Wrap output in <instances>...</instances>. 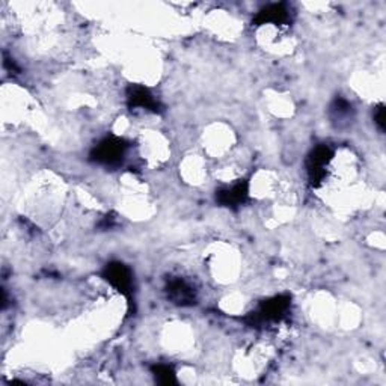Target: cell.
<instances>
[{
    "instance_id": "obj_8",
    "label": "cell",
    "mask_w": 386,
    "mask_h": 386,
    "mask_svg": "<svg viewBox=\"0 0 386 386\" xmlns=\"http://www.w3.org/2000/svg\"><path fill=\"white\" fill-rule=\"evenodd\" d=\"M168 294L171 299L178 305H192L195 303V293L193 288L184 283L183 279H174L168 285Z\"/></svg>"
},
{
    "instance_id": "obj_6",
    "label": "cell",
    "mask_w": 386,
    "mask_h": 386,
    "mask_svg": "<svg viewBox=\"0 0 386 386\" xmlns=\"http://www.w3.org/2000/svg\"><path fill=\"white\" fill-rule=\"evenodd\" d=\"M130 108H139L151 112H159V101L154 99L151 91L145 86H131L127 94Z\"/></svg>"
},
{
    "instance_id": "obj_4",
    "label": "cell",
    "mask_w": 386,
    "mask_h": 386,
    "mask_svg": "<svg viewBox=\"0 0 386 386\" xmlns=\"http://www.w3.org/2000/svg\"><path fill=\"white\" fill-rule=\"evenodd\" d=\"M332 159V151L330 148L326 145H320L312 150V153L308 157V162H306V169H308V175L314 184H319L326 172V166L329 165Z\"/></svg>"
},
{
    "instance_id": "obj_3",
    "label": "cell",
    "mask_w": 386,
    "mask_h": 386,
    "mask_svg": "<svg viewBox=\"0 0 386 386\" xmlns=\"http://www.w3.org/2000/svg\"><path fill=\"white\" fill-rule=\"evenodd\" d=\"M288 296H276L274 299H269L262 302L257 312H253V321L255 323H266V321H278L284 317L290 308Z\"/></svg>"
},
{
    "instance_id": "obj_1",
    "label": "cell",
    "mask_w": 386,
    "mask_h": 386,
    "mask_svg": "<svg viewBox=\"0 0 386 386\" xmlns=\"http://www.w3.org/2000/svg\"><path fill=\"white\" fill-rule=\"evenodd\" d=\"M127 146L128 145L126 144L124 139H119L117 136L106 137L94 148V151L91 153V160L108 166L119 165L122 159H124Z\"/></svg>"
},
{
    "instance_id": "obj_10",
    "label": "cell",
    "mask_w": 386,
    "mask_h": 386,
    "mask_svg": "<svg viewBox=\"0 0 386 386\" xmlns=\"http://www.w3.org/2000/svg\"><path fill=\"white\" fill-rule=\"evenodd\" d=\"M374 122L382 131L385 130V106L383 104H379V106L374 109Z\"/></svg>"
},
{
    "instance_id": "obj_2",
    "label": "cell",
    "mask_w": 386,
    "mask_h": 386,
    "mask_svg": "<svg viewBox=\"0 0 386 386\" xmlns=\"http://www.w3.org/2000/svg\"><path fill=\"white\" fill-rule=\"evenodd\" d=\"M103 278L110 285L115 287L122 296L131 301V296H133V275H131V270L127 266L122 265V262H110L104 269Z\"/></svg>"
},
{
    "instance_id": "obj_5",
    "label": "cell",
    "mask_w": 386,
    "mask_h": 386,
    "mask_svg": "<svg viewBox=\"0 0 386 386\" xmlns=\"http://www.w3.org/2000/svg\"><path fill=\"white\" fill-rule=\"evenodd\" d=\"M249 184L248 181H239L233 184L231 187H225L217 192V203L225 207H239L248 198Z\"/></svg>"
},
{
    "instance_id": "obj_9",
    "label": "cell",
    "mask_w": 386,
    "mask_h": 386,
    "mask_svg": "<svg viewBox=\"0 0 386 386\" xmlns=\"http://www.w3.org/2000/svg\"><path fill=\"white\" fill-rule=\"evenodd\" d=\"M153 373L159 383H163V385L175 383V373L169 365H157L153 368Z\"/></svg>"
},
{
    "instance_id": "obj_7",
    "label": "cell",
    "mask_w": 386,
    "mask_h": 386,
    "mask_svg": "<svg viewBox=\"0 0 386 386\" xmlns=\"http://www.w3.org/2000/svg\"><path fill=\"white\" fill-rule=\"evenodd\" d=\"M288 19H290L288 6L285 3H274L262 8V10L258 12V15L255 17V23L258 26L267 24V23L284 24L288 22Z\"/></svg>"
}]
</instances>
